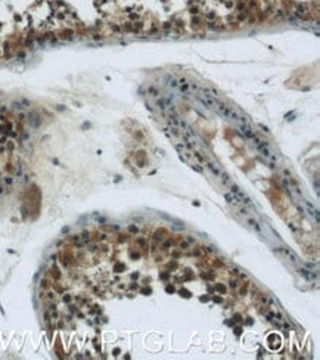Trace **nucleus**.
<instances>
[{
  "mask_svg": "<svg viewBox=\"0 0 320 360\" xmlns=\"http://www.w3.org/2000/svg\"><path fill=\"white\" fill-rule=\"evenodd\" d=\"M230 189H232V194L235 195V198L239 201L242 205H245V207H252V202H251V198L246 195V194H243L242 191H240L239 188L236 186V185H233V183H230Z\"/></svg>",
  "mask_w": 320,
  "mask_h": 360,
  "instance_id": "f257e3e1",
  "label": "nucleus"
},
{
  "mask_svg": "<svg viewBox=\"0 0 320 360\" xmlns=\"http://www.w3.org/2000/svg\"><path fill=\"white\" fill-rule=\"evenodd\" d=\"M239 131L240 134H243V137H246V139H252L255 136V131L251 127V122H239Z\"/></svg>",
  "mask_w": 320,
  "mask_h": 360,
  "instance_id": "f03ea898",
  "label": "nucleus"
},
{
  "mask_svg": "<svg viewBox=\"0 0 320 360\" xmlns=\"http://www.w3.org/2000/svg\"><path fill=\"white\" fill-rule=\"evenodd\" d=\"M304 204H305V207H307V210H308V213L314 217V220H316V223H319V213H317V210L308 202V201H304Z\"/></svg>",
  "mask_w": 320,
  "mask_h": 360,
  "instance_id": "7ed1b4c3",
  "label": "nucleus"
},
{
  "mask_svg": "<svg viewBox=\"0 0 320 360\" xmlns=\"http://www.w3.org/2000/svg\"><path fill=\"white\" fill-rule=\"evenodd\" d=\"M298 273H299V275H302V276H304L307 280H313V279H316V276H317L316 273H313L311 270H307V269H299V270H298Z\"/></svg>",
  "mask_w": 320,
  "mask_h": 360,
  "instance_id": "20e7f679",
  "label": "nucleus"
},
{
  "mask_svg": "<svg viewBox=\"0 0 320 360\" xmlns=\"http://www.w3.org/2000/svg\"><path fill=\"white\" fill-rule=\"evenodd\" d=\"M205 164H206V167H208V168L212 171V174H214V176H217V177L220 176V173H221V171H220V168H218V167H217L214 162H211V161H205Z\"/></svg>",
  "mask_w": 320,
  "mask_h": 360,
  "instance_id": "39448f33",
  "label": "nucleus"
},
{
  "mask_svg": "<svg viewBox=\"0 0 320 360\" xmlns=\"http://www.w3.org/2000/svg\"><path fill=\"white\" fill-rule=\"evenodd\" d=\"M224 199L227 201L229 204H232V205H239V207L242 205L239 201L235 198V195H233V194H224Z\"/></svg>",
  "mask_w": 320,
  "mask_h": 360,
  "instance_id": "423d86ee",
  "label": "nucleus"
},
{
  "mask_svg": "<svg viewBox=\"0 0 320 360\" xmlns=\"http://www.w3.org/2000/svg\"><path fill=\"white\" fill-rule=\"evenodd\" d=\"M258 151H260V152H261V155H264L266 158H270V160H273V161L276 160V158L272 155V152L269 151V146H267V148H261V149H258Z\"/></svg>",
  "mask_w": 320,
  "mask_h": 360,
  "instance_id": "0eeeda50",
  "label": "nucleus"
},
{
  "mask_svg": "<svg viewBox=\"0 0 320 360\" xmlns=\"http://www.w3.org/2000/svg\"><path fill=\"white\" fill-rule=\"evenodd\" d=\"M165 80H167V84H168L170 87H173V89L179 86V81L176 80L174 77H170V76H167V77H165Z\"/></svg>",
  "mask_w": 320,
  "mask_h": 360,
  "instance_id": "6e6552de",
  "label": "nucleus"
},
{
  "mask_svg": "<svg viewBox=\"0 0 320 360\" xmlns=\"http://www.w3.org/2000/svg\"><path fill=\"white\" fill-rule=\"evenodd\" d=\"M218 179L224 183V185H230V179H229V176H227V173H224V171H221L220 173V176H218Z\"/></svg>",
  "mask_w": 320,
  "mask_h": 360,
  "instance_id": "1a4fd4ad",
  "label": "nucleus"
},
{
  "mask_svg": "<svg viewBox=\"0 0 320 360\" xmlns=\"http://www.w3.org/2000/svg\"><path fill=\"white\" fill-rule=\"evenodd\" d=\"M283 252H285L288 257H291V258H292V260H291L292 263H298V257H297V255H295V254H294L291 249H283Z\"/></svg>",
  "mask_w": 320,
  "mask_h": 360,
  "instance_id": "9d476101",
  "label": "nucleus"
},
{
  "mask_svg": "<svg viewBox=\"0 0 320 360\" xmlns=\"http://www.w3.org/2000/svg\"><path fill=\"white\" fill-rule=\"evenodd\" d=\"M248 223H249V224H251V226H252V227H254V229H255V230H257V232H258V233L261 235V227H260V224H258V223H257L255 220H252V218H248Z\"/></svg>",
  "mask_w": 320,
  "mask_h": 360,
  "instance_id": "9b49d317",
  "label": "nucleus"
},
{
  "mask_svg": "<svg viewBox=\"0 0 320 360\" xmlns=\"http://www.w3.org/2000/svg\"><path fill=\"white\" fill-rule=\"evenodd\" d=\"M190 167H192V168H193V170H196V171H198V173H204V170H202V168H201V167H198V165H190Z\"/></svg>",
  "mask_w": 320,
  "mask_h": 360,
  "instance_id": "f8f14e48",
  "label": "nucleus"
},
{
  "mask_svg": "<svg viewBox=\"0 0 320 360\" xmlns=\"http://www.w3.org/2000/svg\"><path fill=\"white\" fill-rule=\"evenodd\" d=\"M190 87H192L193 90H198V89H199V86H198V84H196L195 81H193V83H190Z\"/></svg>",
  "mask_w": 320,
  "mask_h": 360,
  "instance_id": "ddd939ff",
  "label": "nucleus"
},
{
  "mask_svg": "<svg viewBox=\"0 0 320 360\" xmlns=\"http://www.w3.org/2000/svg\"><path fill=\"white\" fill-rule=\"evenodd\" d=\"M258 127H260V128H263V131H266V133H269V128H267V127H264L263 124H260Z\"/></svg>",
  "mask_w": 320,
  "mask_h": 360,
  "instance_id": "4468645a",
  "label": "nucleus"
}]
</instances>
